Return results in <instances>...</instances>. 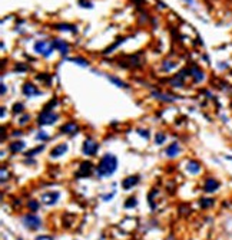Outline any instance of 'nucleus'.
I'll return each instance as SVG.
<instances>
[{
    "label": "nucleus",
    "mask_w": 232,
    "mask_h": 240,
    "mask_svg": "<svg viewBox=\"0 0 232 240\" xmlns=\"http://www.w3.org/2000/svg\"><path fill=\"white\" fill-rule=\"evenodd\" d=\"M186 171L189 174H198L201 173V164L196 161H189L186 164Z\"/></svg>",
    "instance_id": "15"
},
{
    "label": "nucleus",
    "mask_w": 232,
    "mask_h": 240,
    "mask_svg": "<svg viewBox=\"0 0 232 240\" xmlns=\"http://www.w3.org/2000/svg\"><path fill=\"white\" fill-rule=\"evenodd\" d=\"M92 170H93V164H92V162L90 161H83L82 164H80L79 171L76 173V177H87V176H90Z\"/></svg>",
    "instance_id": "7"
},
{
    "label": "nucleus",
    "mask_w": 232,
    "mask_h": 240,
    "mask_svg": "<svg viewBox=\"0 0 232 240\" xmlns=\"http://www.w3.org/2000/svg\"><path fill=\"white\" fill-rule=\"evenodd\" d=\"M20 134H22V131H15V135H16V137H17V135H20Z\"/></svg>",
    "instance_id": "37"
},
{
    "label": "nucleus",
    "mask_w": 232,
    "mask_h": 240,
    "mask_svg": "<svg viewBox=\"0 0 232 240\" xmlns=\"http://www.w3.org/2000/svg\"><path fill=\"white\" fill-rule=\"evenodd\" d=\"M72 62H76L78 65L80 66H87V62L85 59H80V58H75V59H72Z\"/></svg>",
    "instance_id": "26"
},
{
    "label": "nucleus",
    "mask_w": 232,
    "mask_h": 240,
    "mask_svg": "<svg viewBox=\"0 0 232 240\" xmlns=\"http://www.w3.org/2000/svg\"><path fill=\"white\" fill-rule=\"evenodd\" d=\"M59 30H66V32H69V30H70V32H73V33H76V32H78V27L76 26H73V25H59Z\"/></svg>",
    "instance_id": "20"
},
{
    "label": "nucleus",
    "mask_w": 232,
    "mask_h": 240,
    "mask_svg": "<svg viewBox=\"0 0 232 240\" xmlns=\"http://www.w3.org/2000/svg\"><path fill=\"white\" fill-rule=\"evenodd\" d=\"M59 197H60L59 191H47V193L40 195V201H42V204H45V206H52V204H55V203L59 200Z\"/></svg>",
    "instance_id": "5"
},
{
    "label": "nucleus",
    "mask_w": 232,
    "mask_h": 240,
    "mask_svg": "<svg viewBox=\"0 0 232 240\" xmlns=\"http://www.w3.org/2000/svg\"><path fill=\"white\" fill-rule=\"evenodd\" d=\"M23 111V104H15L13 105V112L15 114H19Z\"/></svg>",
    "instance_id": "28"
},
{
    "label": "nucleus",
    "mask_w": 232,
    "mask_h": 240,
    "mask_svg": "<svg viewBox=\"0 0 232 240\" xmlns=\"http://www.w3.org/2000/svg\"><path fill=\"white\" fill-rule=\"evenodd\" d=\"M116 168H118V158L115 154L108 153L100 158V161L96 167V174L99 178H105V177L112 176L116 171Z\"/></svg>",
    "instance_id": "1"
},
{
    "label": "nucleus",
    "mask_w": 232,
    "mask_h": 240,
    "mask_svg": "<svg viewBox=\"0 0 232 240\" xmlns=\"http://www.w3.org/2000/svg\"><path fill=\"white\" fill-rule=\"evenodd\" d=\"M138 134L141 135V137H143L145 139L149 138V131H148V129H142V128H141V129H138Z\"/></svg>",
    "instance_id": "27"
},
{
    "label": "nucleus",
    "mask_w": 232,
    "mask_h": 240,
    "mask_svg": "<svg viewBox=\"0 0 232 240\" xmlns=\"http://www.w3.org/2000/svg\"><path fill=\"white\" fill-rule=\"evenodd\" d=\"M179 151H181L179 144H178V143H172V144H169L168 148L165 150V154H166L168 157H176V155L179 154Z\"/></svg>",
    "instance_id": "12"
},
{
    "label": "nucleus",
    "mask_w": 232,
    "mask_h": 240,
    "mask_svg": "<svg viewBox=\"0 0 232 240\" xmlns=\"http://www.w3.org/2000/svg\"><path fill=\"white\" fill-rule=\"evenodd\" d=\"M36 138H38V139H42V141H47V139H49V135L46 134L45 131H40V132L38 134V137H36Z\"/></svg>",
    "instance_id": "25"
},
{
    "label": "nucleus",
    "mask_w": 232,
    "mask_h": 240,
    "mask_svg": "<svg viewBox=\"0 0 232 240\" xmlns=\"http://www.w3.org/2000/svg\"><path fill=\"white\" fill-rule=\"evenodd\" d=\"M23 94L26 95V96H34V95H39L40 92H39L38 89H36V87H34L33 83H25V87H23Z\"/></svg>",
    "instance_id": "13"
},
{
    "label": "nucleus",
    "mask_w": 232,
    "mask_h": 240,
    "mask_svg": "<svg viewBox=\"0 0 232 240\" xmlns=\"http://www.w3.org/2000/svg\"><path fill=\"white\" fill-rule=\"evenodd\" d=\"M173 66H176V64H173V62H169V65H163V71H169V69H172Z\"/></svg>",
    "instance_id": "32"
},
{
    "label": "nucleus",
    "mask_w": 232,
    "mask_h": 240,
    "mask_svg": "<svg viewBox=\"0 0 232 240\" xmlns=\"http://www.w3.org/2000/svg\"><path fill=\"white\" fill-rule=\"evenodd\" d=\"M2 94H6V85H2Z\"/></svg>",
    "instance_id": "36"
},
{
    "label": "nucleus",
    "mask_w": 232,
    "mask_h": 240,
    "mask_svg": "<svg viewBox=\"0 0 232 240\" xmlns=\"http://www.w3.org/2000/svg\"><path fill=\"white\" fill-rule=\"evenodd\" d=\"M23 224L29 230H38L42 226V219L36 214H26L23 217Z\"/></svg>",
    "instance_id": "3"
},
{
    "label": "nucleus",
    "mask_w": 232,
    "mask_h": 240,
    "mask_svg": "<svg viewBox=\"0 0 232 240\" xmlns=\"http://www.w3.org/2000/svg\"><path fill=\"white\" fill-rule=\"evenodd\" d=\"M25 147H26V144L23 143V141H15L13 144H10V151L11 153H20V151L25 150Z\"/></svg>",
    "instance_id": "16"
},
{
    "label": "nucleus",
    "mask_w": 232,
    "mask_h": 240,
    "mask_svg": "<svg viewBox=\"0 0 232 240\" xmlns=\"http://www.w3.org/2000/svg\"><path fill=\"white\" fill-rule=\"evenodd\" d=\"M27 120H30V115H26V116H23V118H22V120H20V124H26V122H27Z\"/></svg>",
    "instance_id": "34"
},
{
    "label": "nucleus",
    "mask_w": 232,
    "mask_h": 240,
    "mask_svg": "<svg viewBox=\"0 0 232 240\" xmlns=\"http://www.w3.org/2000/svg\"><path fill=\"white\" fill-rule=\"evenodd\" d=\"M66 151H68V144H65V143L59 144V145H56L52 151H50V157L52 158H59V157H62V155H65Z\"/></svg>",
    "instance_id": "8"
},
{
    "label": "nucleus",
    "mask_w": 232,
    "mask_h": 240,
    "mask_svg": "<svg viewBox=\"0 0 232 240\" xmlns=\"http://www.w3.org/2000/svg\"><path fill=\"white\" fill-rule=\"evenodd\" d=\"M213 206V200L212 199H202L201 200V207L202 209H208V207Z\"/></svg>",
    "instance_id": "22"
},
{
    "label": "nucleus",
    "mask_w": 232,
    "mask_h": 240,
    "mask_svg": "<svg viewBox=\"0 0 232 240\" xmlns=\"http://www.w3.org/2000/svg\"><path fill=\"white\" fill-rule=\"evenodd\" d=\"M43 148H45V145H39L38 148H33V150H30L29 153L26 154V157H33L34 154H38V153H40L42 150H43Z\"/></svg>",
    "instance_id": "23"
},
{
    "label": "nucleus",
    "mask_w": 232,
    "mask_h": 240,
    "mask_svg": "<svg viewBox=\"0 0 232 240\" xmlns=\"http://www.w3.org/2000/svg\"><path fill=\"white\" fill-rule=\"evenodd\" d=\"M57 120H59L57 114H53L52 111H43L38 116V124L39 125H53Z\"/></svg>",
    "instance_id": "4"
},
{
    "label": "nucleus",
    "mask_w": 232,
    "mask_h": 240,
    "mask_svg": "<svg viewBox=\"0 0 232 240\" xmlns=\"http://www.w3.org/2000/svg\"><path fill=\"white\" fill-rule=\"evenodd\" d=\"M99 150V144L95 143L93 139L87 138L85 143H83V147H82V151L85 155H95Z\"/></svg>",
    "instance_id": "6"
},
{
    "label": "nucleus",
    "mask_w": 232,
    "mask_h": 240,
    "mask_svg": "<svg viewBox=\"0 0 232 240\" xmlns=\"http://www.w3.org/2000/svg\"><path fill=\"white\" fill-rule=\"evenodd\" d=\"M191 75L194 76V79L196 81V82L202 81V78H203V73H202V72H199L198 69H196V68H194V69L191 71Z\"/></svg>",
    "instance_id": "18"
},
{
    "label": "nucleus",
    "mask_w": 232,
    "mask_h": 240,
    "mask_svg": "<svg viewBox=\"0 0 232 240\" xmlns=\"http://www.w3.org/2000/svg\"><path fill=\"white\" fill-rule=\"evenodd\" d=\"M29 209L30 210H33V211H36L39 209V203L34 201V200H30L29 201Z\"/></svg>",
    "instance_id": "24"
},
{
    "label": "nucleus",
    "mask_w": 232,
    "mask_h": 240,
    "mask_svg": "<svg viewBox=\"0 0 232 240\" xmlns=\"http://www.w3.org/2000/svg\"><path fill=\"white\" fill-rule=\"evenodd\" d=\"M56 104H57L56 99H52V101H50V102L47 104V105L45 106V109H43V111H50V108H53V106L56 105Z\"/></svg>",
    "instance_id": "29"
},
{
    "label": "nucleus",
    "mask_w": 232,
    "mask_h": 240,
    "mask_svg": "<svg viewBox=\"0 0 232 240\" xmlns=\"http://www.w3.org/2000/svg\"><path fill=\"white\" fill-rule=\"evenodd\" d=\"M53 49H55V46H53V42H47V40H39L34 43V50L38 53H40V55H43V56H50L53 52Z\"/></svg>",
    "instance_id": "2"
},
{
    "label": "nucleus",
    "mask_w": 232,
    "mask_h": 240,
    "mask_svg": "<svg viewBox=\"0 0 232 240\" xmlns=\"http://www.w3.org/2000/svg\"><path fill=\"white\" fill-rule=\"evenodd\" d=\"M53 46H55L56 49H59V52L63 53V55L69 52V45L65 40H62V39H56V40H53Z\"/></svg>",
    "instance_id": "14"
},
{
    "label": "nucleus",
    "mask_w": 232,
    "mask_h": 240,
    "mask_svg": "<svg viewBox=\"0 0 232 240\" xmlns=\"http://www.w3.org/2000/svg\"><path fill=\"white\" fill-rule=\"evenodd\" d=\"M108 79L110 81V82H113V83H115L116 87H119V88H127V85H126V83H125V82H122L120 79L115 78V76H110V75H109V76H108Z\"/></svg>",
    "instance_id": "17"
},
{
    "label": "nucleus",
    "mask_w": 232,
    "mask_h": 240,
    "mask_svg": "<svg viewBox=\"0 0 232 240\" xmlns=\"http://www.w3.org/2000/svg\"><path fill=\"white\" fill-rule=\"evenodd\" d=\"M34 240H53V237L50 236H46V234H43V236H38Z\"/></svg>",
    "instance_id": "33"
},
{
    "label": "nucleus",
    "mask_w": 232,
    "mask_h": 240,
    "mask_svg": "<svg viewBox=\"0 0 232 240\" xmlns=\"http://www.w3.org/2000/svg\"><path fill=\"white\" fill-rule=\"evenodd\" d=\"M113 195H115V191H113L112 194H106V195H103V200H105V201H108L109 199H112Z\"/></svg>",
    "instance_id": "35"
},
{
    "label": "nucleus",
    "mask_w": 232,
    "mask_h": 240,
    "mask_svg": "<svg viewBox=\"0 0 232 240\" xmlns=\"http://www.w3.org/2000/svg\"><path fill=\"white\" fill-rule=\"evenodd\" d=\"M136 204H138L136 197H129V199L126 200V203H125V207H126V209H132V207H135Z\"/></svg>",
    "instance_id": "21"
},
{
    "label": "nucleus",
    "mask_w": 232,
    "mask_h": 240,
    "mask_svg": "<svg viewBox=\"0 0 232 240\" xmlns=\"http://www.w3.org/2000/svg\"><path fill=\"white\" fill-rule=\"evenodd\" d=\"M165 139H166V135L163 132H156V135H155V144L161 145V144L165 143Z\"/></svg>",
    "instance_id": "19"
},
{
    "label": "nucleus",
    "mask_w": 232,
    "mask_h": 240,
    "mask_svg": "<svg viewBox=\"0 0 232 240\" xmlns=\"http://www.w3.org/2000/svg\"><path fill=\"white\" fill-rule=\"evenodd\" d=\"M62 131L65 132V134H69V135H75L78 134L79 131V127L76 125V122H66V124L63 125V127L60 128Z\"/></svg>",
    "instance_id": "11"
},
{
    "label": "nucleus",
    "mask_w": 232,
    "mask_h": 240,
    "mask_svg": "<svg viewBox=\"0 0 232 240\" xmlns=\"http://www.w3.org/2000/svg\"><path fill=\"white\" fill-rule=\"evenodd\" d=\"M219 188V181L215 180V178H208L205 181V186H203V190L206 193H213Z\"/></svg>",
    "instance_id": "9"
},
{
    "label": "nucleus",
    "mask_w": 232,
    "mask_h": 240,
    "mask_svg": "<svg viewBox=\"0 0 232 240\" xmlns=\"http://www.w3.org/2000/svg\"><path fill=\"white\" fill-rule=\"evenodd\" d=\"M7 178H9V171H6V168L3 167V168H2V181L4 183Z\"/></svg>",
    "instance_id": "30"
},
{
    "label": "nucleus",
    "mask_w": 232,
    "mask_h": 240,
    "mask_svg": "<svg viewBox=\"0 0 232 240\" xmlns=\"http://www.w3.org/2000/svg\"><path fill=\"white\" fill-rule=\"evenodd\" d=\"M79 3L80 4H83L82 7H92V3H90V2H85V0H79Z\"/></svg>",
    "instance_id": "31"
},
{
    "label": "nucleus",
    "mask_w": 232,
    "mask_h": 240,
    "mask_svg": "<svg viewBox=\"0 0 232 240\" xmlns=\"http://www.w3.org/2000/svg\"><path fill=\"white\" fill-rule=\"evenodd\" d=\"M186 2H188V3H192V2H194V0H186Z\"/></svg>",
    "instance_id": "38"
},
{
    "label": "nucleus",
    "mask_w": 232,
    "mask_h": 240,
    "mask_svg": "<svg viewBox=\"0 0 232 240\" xmlns=\"http://www.w3.org/2000/svg\"><path fill=\"white\" fill-rule=\"evenodd\" d=\"M138 183H139V176H131V177H126L122 181V187H123V190H131Z\"/></svg>",
    "instance_id": "10"
}]
</instances>
